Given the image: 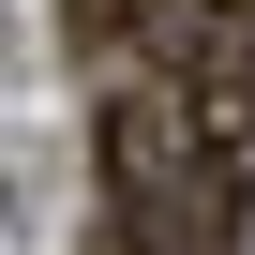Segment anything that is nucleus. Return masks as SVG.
Segmentation results:
<instances>
[{"instance_id": "f03ea898", "label": "nucleus", "mask_w": 255, "mask_h": 255, "mask_svg": "<svg viewBox=\"0 0 255 255\" xmlns=\"http://www.w3.org/2000/svg\"><path fill=\"white\" fill-rule=\"evenodd\" d=\"M150 15H165V0H60V45L105 75V60H135V45H150Z\"/></svg>"}, {"instance_id": "f257e3e1", "label": "nucleus", "mask_w": 255, "mask_h": 255, "mask_svg": "<svg viewBox=\"0 0 255 255\" xmlns=\"http://www.w3.org/2000/svg\"><path fill=\"white\" fill-rule=\"evenodd\" d=\"M90 165H105V255H240L255 240V165L240 135H210L180 105V75H120Z\"/></svg>"}]
</instances>
